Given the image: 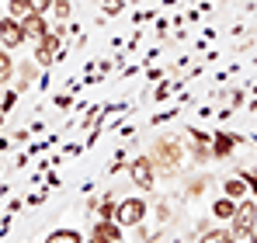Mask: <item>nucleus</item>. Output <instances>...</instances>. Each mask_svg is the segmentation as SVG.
Segmentation results:
<instances>
[{
    "instance_id": "obj_23",
    "label": "nucleus",
    "mask_w": 257,
    "mask_h": 243,
    "mask_svg": "<svg viewBox=\"0 0 257 243\" xmlns=\"http://www.w3.org/2000/svg\"><path fill=\"white\" fill-rule=\"evenodd\" d=\"M56 104H59V108H70L73 101H70V94H59V97H56Z\"/></svg>"
},
{
    "instance_id": "obj_9",
    "label": "nucleus",
    "mask_w": 257,
    "mask_h": 243,
    "mask_svg": "<svg viewBox=\"0 0 257 243\" xmlns=\"http://www.w3.org/2000/svg\"><path fill=\"white\" fill-rule=\"evenodd\" d=\"M188 136H191V143H195V160H212V136H205L202 129H188Z\"/></svg>"
},
{
    "instance_id": "obj_4",
    "label": "nucleus",
    "mask_w": 257,
    "mask_h": 243,
    "mask_svg": "<svg viewBox=\"0 0 257 243\" xmlns=\"http://www.w3.org/2000/svg\"><path fill=\"white\" fill-rule=\"evenodd\" d=\"M229 222H233V233H236V236H247L257 226V202H247V198H243V202L236 205V212H233Z\"/></svg>"
},
{
    "instance_id": "obj_27",
    "label": "nucleus",
    "mask_w": 257,
    "mask_h": 243,
    "mask_svg": "<svg viewBox=\"0 0 257 243\" xmlns=\"http://www.w3.org/2000/svg\"><path fill=\"white\" fill-rule=\"evenodd\" d=\"M118 243H125V240H118Z\"/></svg>"
},
{
    "instance_id": "obj_2",
    "label": "nucleus",
    "mask_w": 257,
    "mask_h": 243,
    "mask_svg": "<svg viewBox=\"0 0 257 243\" xmlns=\"http://www.w3.org/2000/svg\"><path fill=\"white\" fill-rule=\"evenodd\" d=\"M128 181L139 188V191H153L157 188V167L150 157H136L128 163Z\"/></svg>"
},
{
    "instance_id": "obj_7",
    "label": "nucleus",
    "mask_w": 257,
    "mask_h": 243,
    "mask_svg": "<svg viewBox=\"0 0 257 243\" xmlns=\"http://www.w3.org/2000/svg\"><path fill=\"white\" fill-rule=\"evenodd\" d=\"M118 240H122V226H118L115 219H101V222L94 226V233H90L87 243H118Z\"/></svg>"
},
{
    "instance_id": "obj_11",
    "label": "nucleus",
    "mask_w": 257,
    "mask_h": 243,
    "mask_svg": "<svg viewBox=\"0 0 257 243\" xmlns=\"http://www.w3.org/2000/svg\"><path fill=\"white\" fill-rule=\"evenodd\" d=\"M222 195L233 198V202H243V198H247V181H243V177H229V181H222Z\"/></svg>"
},
{
    "instance_id": "obj_16",
    "label": "nucleus",
    "mask_w": 257,
    "mask_h": 243,
    "mask_svg": "<svg viewBox=\"0 0 257 243\" xmlns=\"http://www.w3.org/2000/svg\"><path fill=\"white\" fill-rule=\"evenodd\" d=\"M11 77H14V59H11L7 49H0V83L11 80Z\"/></svg>"
},
{
    "instance_id": "obj_26",
    "label": "nucleus",
    "mask_w": 257,
    "mask_h": 243,
    "mask_svg": "<svg viewBox=\"0 0 257 243\" xmlns=\"http://www.w3.org/2000/svg\"><path fill=\"white\" fill-rule=\"evenodd\" d=\"M0 129H4V111H0Z\"/></svg>"
},
{
    "instance_id": "obj_6",
    "label": "nucleus",
    "mask_w": 257,
    "mask_h": 243,
    "mask_svg": "<svg viewBox=\"0 0 257 243\" xmlns=\"http://www.w3.org/2000/svg\"><path fill=\"white\" fill-rule=\"evenodd\" d=\"M0 42H4L7 49H18L21 42H28V39H25V28H21V21H18V18H4V21H0Z\"/></svg>"
},
{
    "instance_id": "obj_21",
    "label": "nucleus",
    "mask_w": 257,
    "mask_h": 243,
    "mask_svg": "<svg viewBox=\"0 0 257 243\" xmlns=\"http://www.w3.org/2000/svg\"><path fill=\"white\" fill-rule=\"evenodd\" d=\"M28 4H32L35 14H49V11H52V0H28Z\"/></svg>"
},
{
    "instance_id": "obj_5",
    "label": "nucleus",
    "mask_w": 257,
    "mask_h": 243,
    "mask_svg": "<svg viewBox=\"0 0 257 243\" xmlns=\"http://www.w3.org/2000/svg\"><path fill=\"white\" fill-rule=\"evenodd\" d=\"M66 28H52L45 39H39V45H35V63H42V66H49L56 56H59V35H63Z\"/></svg>"
},
{
    "instance_id": "obj_14",
    "label": "nucleus",
    "mask_w": 257,
    "mask_h": 243,
    "mask_svg": "<svg viewBox=\"0 0 257 243\" xmlns=\"http://www.w3.org/2000/svg\"><path fill=\"white\" fill-rule=\"evenodd\" d=\"M198 243H236V233L233 229H209V233H202Z\"/></svg>"
},
{
    "instance_id": "obj_19",
    "label": "nucleus",
    "mask_w": 257,
    "mask_h": 243,
    "mask_svg": "<svg viewBox=\"0 0 257 243\" xmlns=\"http://www.w3.org/2000/svg\"><path fill=\"white\" fill-rule=\"evenodd\" d=\"M18 73H21V83H18V87H25V83L35 80V66H32V63H21V66H18Z\"/></svg>"
},
{
    "instance_id": "obj_8",
    "label": "nucleus",
    "mask_w": 257,
    "mask_h": 243,
    "mask_svg": "<svg viewBox=\"0 0 257 243\" xmlns=\"http://www.w3.org/2000/svg\"><path fill=\"white\" fill-rule=\"evenodd\" d=\"M236 143H240V136H233V132H222V129L212 132V160H226Z\"/></svg>"
},
{
    "instance_id": "obj_28",
    "label": "nucleus",
    "mask_w": 257,
    "mask_h": 243,
    "mask_svg": "<svg viewBox=\"0 0 257 243\" xmlns=\"http://www.w3.org/2000/svg\"><path fill=\"white\" fill-rule=\"evenodd\" d=\"M0 97H4V94H0Z\"/></svg>"
},
{
    "instance_id": "obj_25",
    "label": "nucleus",
    "mask_w": 257,
    "mask_h": 243,
    "mask_svg": "<svg viewBox=\"0 0 257 243\" xmlns=\"http://www.w3.org/2000/svg\"><path fill=\"white\" fill-rule=\"evenodd\" d=\"M250 243H257V226H254V229H250Z\"/></svg>"
},
{
    "instance_id": "obj_17",
    "label": "nucleus",
    "mask_w": 257,
    "mask_h": 243,
    "mask_svg": "<svg viewBox=\"0 0 257 243\" xmlns=\"http://www.w3.org/2000/svg\"><path fill=\"white\" fill-rule=\"evenodd\" d=\"M115 215H118V202L115 198H104L101 202V219H115Z\"/></svg>"
},
{
    "instance_id": "obj_24",
    "label": "nucleus",
    "mask_w": 257,
    "mask_h": 243,
    "mask_svg": "<svg viewBox=\"0 0 257 243\" xmlns=\"http://www.w3.org/2000/svg\"><path fill=\"white\" fill-rule=\"evenodd\" d=\"M243 181H247V188H254V191H257V174H243Z\"/></svg>"
},
{
    "instance_id": "obj_18",
    "label": "nucleus",
    "mask_w": 257,
    "mask_h": 243,
    "mask_svg": "<svg viewBox=\"0 0 257 243\" xmlns=\"http://www.w3.org/2000/svg\"><path fill=\"white\" fill-rule=\"evenodd\" d=\"M52 14H56L59 21H66V18H70V0H52Z\"/></svg>"
},
{
    "instance_id": "obj_15",
    "label": "nucleus",
    "mask_w": 257,
    "mask_h": 243,
    "mask_svg": "<svg viewBox=\"0 0 257 243\" xmlns=\"http://www.w3.org/2000/svg\"><path fill=\"white\" fill-rule=\"evenodd\" d=\"M7 11H11V18H18V21H25L28 14H35L28 0H7Z\"/></svg>"
},
{
    "instance_id": "obj_3",
    "label": "nucleus",
    "mask_w": 257,
    "mask_h": 243,
    "mask_svg": "<svg viewBox=\"0 0 257 243\" xmlns=\"http://www.w3.org/2000/svg\"><path fill=\"white\" fill-rule=\"evenodd\" d=\"M146 212H150V208H146V202H143V198H122V202H118V215H115V222H118V226H132V229H136V226H143Z\"/></svg>"
},
{
    "instance_id": "obj_12",
    "label": "nucleus",
    "mask_w": 257,
    "mask_h": 243,
    "mask_svg": "<svg viewBox=\"0 0 257 243\" xmlns=\"http://www.w3.org/2000/svg\"><path fill=\"white\" fill-rule=\"evenodd\" d=\"M233 212H236V202H233V198H226V195L212 202V215H215V219H222V222H229V219H233Z\"/></svg>"
},
{
    "instance_id": "obj_20",
    "label": "nucleus",
    "mask_w": 257,
    "mask_h": 243,
    "mask_svg": "<svg viewBox=\"0 0 257 243\" xmlns=\"http://www.w3.org/2000/svg\"><path fill=\"white\" fill-rule=\"evenodd\" d=\"M14 104H18V90H7V94L0 97V111H11Z\"/></svg>"
},
{
    "instance_id": "obj_22",
    "label": "nucleus",
    "mask_w": 257,
    "mask_h": 243,
    "mask_svg": "<svg viewBox=\"0 0 257 243\" xmlns=\"http://www.w3.org/2000/svg\"><path fill=\"white\" fill-rule=\"evenodd\" d=\"M118 7H122V0H104V11H108V14H115Z\"/></svg>"
},
{
    "instance_id": "obj_1",
    "label": "nucleus",
    "mask_w": 257,
    "mask_h": 243,
    "mask_svg": "<svg viewBox=\"0 0 257 243\" xmlns=\"http://www.w3.org/2000/svg\"><path fill=\"white\" fill-rule=\"evenodd\" d=\"M150 160H153V167H157V174H177V170H181V160H184V150H181L177 139L164 136V139L153 143Z\"/></svg>"
},
{
    "instance_id": "obj_13",
    "label": "nucleus",
    "mask_w": 257,
    "mask_h": 243,
    "mask_svg": "<svg viewBox=\"0 0 257 243\" xmlns=\"http://www.w3.org/2000/svg\"><path fill=\"white\" fill-rule=\"evenodd\" d=\"M45 243H84V236L77 233V229H52Z\"/></svg>"
},
{
    "instance_id": "obj_10",
    "label": "nucleus",
    "mask_w": 257,
    "mask_h": 243,
    "mask_svg": "<svg viewBox=\"0 0 257 243\" xmlns=\"http://www.w3.org/2000/svg\"><path fill=\"white\" fill-rule=\"evenodd\" d=\"M21 28H25V39H32V42H39V39H45L52 28L45 25V14H28L25 21H21Z\"/></svg>"
}]
</instances>
